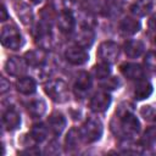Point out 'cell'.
<instances>
[{
    "instance_id": "9c48e42d",
    "label": "cell",
    "mask_w": 156,
    "mask_h": 156,
    "mask_svg": "<svg viewBox=\"0 0 156 156\" xmlns=\"http://www.w3.org/2000/svg\"><path fill=\"white\" fill-rule=\"evenodd\" d=\"M91 85H93V80H91L90 74L87 72H79L76 78L74 85H73L74 94L78 98H84L85 94L90 90Z\"/></svg>"
},
{
    "instance_id": "5b68a950",
    "label": "cell",
    "mask_w": 156,
    "mask_h": 156,
    "mask_svg": "<svg viewBox=\"0 0 156 156\" xmlns=\"http://www.w3.org/2000/svg\"><path fill=\"white\" fill-rule=\"evenodd\" d=\"M33 34H34V39H35V43L39 45L40 49H44V50H48L49 48H51V43H52V34H51V26L49 22L46 21H41L39 22L34 30H33Z\"/></svg>"
},
{
    "instance_id": "d590c367",
    "label": "cell",
    "mask_w": 156,
    "mask_h": 156,
    "mask_svg": "<svg viewBox=\"0 0 156 156\" xmlns=\"http://www.w3.org/2000/svg\"><path fill=\"white\" fill-rule=\"evenodd\" d=\"M155 43H156V37H155Z\"/></svg>"
},
{
    "instance_id": "484cf974",
    "label": "cell",
    "mask_w": 156,
    "mask_h": 156,
    "mask_svg": "<svg viewBox=\"0 0 156 156\" xmlns=\"http://www.w3.org/2000/svg\"><path fill=\"white\" fill-rule=\"evenodd\" d=\"M111 65L106 62H100L93 67V73L98 79H105L111 74Z\"/></svg>"
},
{
    "instance_id": "e0dca14e",
    "label": "cell",
    "mask_w": 156,
    "mask_h": 156,
    "mask_svg": "<svg viewBox=\"0 0 156 156\" xmlns=\"http://www.w3.org/2000/svg\"><path fill=\"white\" fill-rule=\"evenodd\" d=\"M48 127H49V130L55 134V135H60L63 129L66 128V118L62 113H58V112H55L52 113L49 119H48Z\"/></svg>"
},
{
    "instance_id": "5bb4252c",
    "label": "cell",
    "mask_w": 156,
    "mask_h": 156,
    "mask_svg": "<svg viewBox=\"0 0 156 156\" xmlns=\"http://www.w3.org/2000/svg\"><path fill=\"white\" fill-rule=\"evenodd\" d=\"M121 72L126 78L130 80H140L144 77V69L141 66L133 62H126L121 65Z\"/></svg>"
},
{
    "instance_id": "30bf717a",
    "label": "cell",
    "mask_w": 156,
    "mask_h": 156,
    "mask_svg": "<svg viewBox=\"0 0 156 156\" xmlns=\"http://www.w3.org/2000/svg\"><path fill=\"white\" fill-rule=\"evenodd\" d=\"M27 62L24 58L12 56L5 63V69L10 76L13 77H22L27 71Z\"/></svg>"
},
{
    "instance_id": "f546056e",
    "label": "cell",
    "mask_w": 156,
    "mask_h": 156,
    "mask_svg": "<svg viewBox=\"0 0 156 156\" xmlns=\"http://www.w3.org/2000/svg\"><path fill=\"white\" fill-rule=\"evenodd\" d=\"M140 113H141V116H143L145 119H147V121H150V119H152V118L156 117V112H155V110H154L151 106H143Z\"/></svg>"
},
{
    "instance_id": "7c38bea8",
    "label": "cell",
    "mask_w": 156,
    "mask_h": 156,
    "mask_svg": "<svg viewBox=\"0 0 156 156\" xmlns=\"http://www.w3.org/2000/svg\"><path fill=\"white\" fill-rule=\"evenodd\" d=\"M57 27L62 33H71L73 32L74 27H76V18L73 16V13L68 10H63L58 13L57 18Z\"/></svg>"
},
{
    "instance_id": "8992f818",
    "label": "cell",
    "mask_w": 156,
    "mask_h": 156,
    "mask_svg": "<svg viewBox=\"0 0 156 156\" xmlns=\"http://www.w3.org/2000/svg\"><path fill=\"white\" fill-rule=\"evenodd\" d=\"M96 55L101 62H106V63L111 65V63L116 62L119 56V46L115 41H111V40L102 41L99 45Z\"/></svg>"
},
{
    "instance_id": "4fadbf2b",
    "label": "cell",
    "mask_w": 156,
    "mask_h": 156,
    "mask_svg": "<svg viewBox=\"0 0 156 156\" xmlns=\"http://www.w3.org/2000/svg\"><path fill=\"white\" fill-rule=\"evenodd\" d=\"M27 62L28 66H32V67H41L46 63V58H48V55H46V51L44 49H35V50H29L24 54V57H23Z\"/></svg>"
},
{
    "instance_id": "7402d4cb",
    "label": "cell",
    "mask_w": 156,
    "mask_h": 156,
    "mask_svg": "<svg viewBox=\"0 0 156 156\" xmlns=\"http://www.w3.org/2000/svg\"><path fill=\"white\" fill-rule=\"evenodd\" d=\"M26 108L32 117L37 118L44 115V112L46 111V104L43 99H33L26 104Z\"/></svg>"
},
{
    "instance_id": "d6986e66",
    "label": "cell",
    "mask_w": 156,
    "mask_h": 156,
    "mask_svg": "<svg viewBox=\"0 0 156 156\" xmlns=\"http://www.w3.org/2000/svg\"><path fill=\"white\" fill-rule=\"evenodd\" d=\"M145 50V45L141 40L138 39H132L124 43V52L128 57L130 58H136L139 57Z\"/></svg>"
},
{
    "instance_id": "6da1fadb",
    "label": "cell",
    "mask_w": 156,
    "mask_h": 156,
    "mask_svg": "<svg viewBox=\"0 0 156 156\" xmlns=\"http://www.w3.org/2000/svg\"><path fill=\"white\" fill-rule=\"evenodd\" d=\"M111 129L112 132L124 139H132L135 136L140 130V123L139 119L133 115L132 111L128 108L121 107L111 122Z\"/></svg>"
},
{
    "instance_id": "44dd1931",
    "label": "cell",
    "mask_w": 156,
    "mask_h": 156,
    "mask_svg": "<svg viewBox=\"0 0 156 156\" xmlns=\"http://www.w3.org/2000/svg\"><path fill=\"white\" fill-rule=\"evenodd\" d=\"M152 6H154V0H136L132 5L130 11L136 17H144L151 12Z\"/></svg>"
},
{
    "instance_id": "f1b7e54d",
    "label": "cell",
    "mask_w": 156,
    "mask_h": 156,
    "mask_svg": "<svg viewBox=\"0 0 156 156\" xmlns=\"http://www.w3.org/2000/svg\"><path fill=\"white\" fill-rule=\"evenodd\" d=\"M101 87L104 89H108V90H113V89H117L119 87V80L115 77H107L105 78V82L101 83Z\"/></svg>"
},
{
    "instance_id": "ba28073f",
    "label": "cell",
    "mask_w": 156,
    "mask_h": 156,
    "mask_svg": "<svg viewBox=\"0 0 156 156\" xmlns=\"http://www.w3.org/2000/svg\"><path fill=\"white\" fill-rule=\"evenodd\" d=\"M110 105H111V95L106 91L95 93L90 100V108L96 113L105 112L110 107Z\"/></svg>"
},
{
    "instance_id": "3957f363",
    "label": "cell",
    "mask_w": 156,
    "mask_h": 156,
    "mask_svg": "<svg viewBox=\"0 0 156 156\" xmlns=\"http://www.w3.org/2000/svg\"><path fill=\"white\" fill-rule=\"evenodd\" d=\"M44 91L55 102H65L69 96L68 87L62 79L49 80L48 83L44 84Z\"/></svg>"
},
{
    "instance_id": "52a82bcc",
    "label": "cell",
    "mask_w": 156,
    "mask_h": 156,
    "mask_svg": "<svg viewBox=\"0 0 156 156\" xmlns=\"http://www.w3.org/2000/svg\"><path fill=\"white\" fill-rule=\"evenodd\" d=\"M65 57L69 63H72L74 66H80V65H84L85 62H88L89 54L84 48L76 45V46H69L65 51Z\"/></svg>"
},
{
    "instance_id": "2e32d148",
    "label": "cell",
    "mask_w": 156,
    "mask_h": 156,
    "mask_svg": "<svg viewBox=\"0 0 156 156\" xmlns=\"http://www.w3.org/2000/svg\"><path fill=\"white\" fill-rule=\"evenodd\" d=\"M13 7H15V11L17 13V16L20 17L21 22L26 26L30 24L32 21H33V12L30 10V7L24 4L22 0H15L13 1Z\"/></svg>"
},
{
    "instance_id": "8d00e7d4",
    "label": "cell",
    "mask_w": 156,
    "mask_h": 156,
    "mask_svg": "<svg viewBox=\"0 0 156 156\" xmlns=\"http://www.w3.org/2000/svg\"><path fill=\"white\" fill-rule=\"evenodd\" d=\"M155 119H156V117H155Z\"/></svg>"
},
{
    "instance_id": "7a4b0ae2",
    "label": "cell",
    "mask_w": 156,
    "mask_h": 156,
    "mask_svg": "<svg viewBox=\"0 0 156 156\" xmlns=\"http://www.w3.org/2000/svg\"><path fill=\"white\" fill-rule=\"evenodd\" d=\"M102 123L100 119L95 118V117H89L80 127L79 133H80V138L84 143H95L98 141L101 135H102Z\"/></svg>"
},
{
    "instance_id": "ac0fdd59",
    "label": "cell",
    "mask_w": 156,
    "mask_h": 156,
    "mask_svg": "<svg viewBox=\"0 0 156 156\" xmlns=\"http://www.w3.org/2000/svg\"><path fill=\"white\" fill-rule=\"evenodd\" d=\"M140 30V22L133 17H124L119 22V32L123 35H134Z\"/></svg>"
},
{
    "instance_id": "83f0119b",
    "label": "cell",
    "mask_w": 156,
    "mask_h": 156,
    "mask_svg": "<svg viewBox=\"0 0 156 156\" xmlns=\"http://www.w3.org/2000/svg\"><path fill=\"white\" fill-rule=\"evenodd\" d=\"M144 63H145V67L147 71L156 73V51H149L145 55Z\"/></svg>"
},
{
    "instance_id": "836d02e7",
    "label": "cell",
    "mask_w": 156,
    "mask_h": 156,
    "mask_svg": "<svg viewBox=\"0 0 156 156\" xmlns=\"http://www.w3.org/2000/svg\"><path fill=\"white\" fill-rule=\"evenodd\" d=\"M0 12H1V16H0V21H6L7 20V11H6V7H5V5H2L1 6V10H0Z\"/></svg>"
},
{
    "instance_id": "1f68e13d",
    "label": "cell",
    "mask_w": 156,
    "mask_h": 156,
    "mask_svg": "<svg viewBox=\"0 0 156 156\" xmlns=\"http://www.w3.org/2000/svg\"><path fill=\"white\" fill-rule=\"evenodd\" d=\"M10 89V83L6 80V78H1V89H0V91H1V94H5L7 90Z\"/></svg>"
},
{
    "instance_id": "8fae6325",
    "label": "cell",
    "mask_w": 156,
    "mask_h": 156,
    "mask_svg": "<svg viewBox=\"0 0 156 156\" xmlns=\"http://www.w3.org/2000/svg\"><path fill=\"white\" fill-rule=\"evenodd\" d=\"M94 39H95L94 30L90 27H88V26L82 27L74 34V43H76V45L80 46V48H84V49L90 48L93 45V43H94Z\"/></svg>"
},
{
    "instance_id": "d6a6232c",
    "label": "cell",
    "mask_w": 156,
    "mask_h": 156,
    "mask_svg": "<svg viewBox=\"0 0 156 156\" xmlns=\"http://www.w3.org/2000/svg\"><path fill=\"white\" fill-rule=\"evenodd\" d=\"M149 28L151 32H156V15H154L149 21Z\"/></svg>"
},
{
    "instance_id": "d4e9b609",
    "label": "cell",
    "mask_w": 156,
    "mask_h": 156,
    "mask_svg": "<svg viewBox=\"0 0 156 156\" xmlns=\"http://www.w3.org/2000/svg\"><path fill=\"white\" fill-rule=\"evenodd\" d=\"M80 133L79 130H77L76 128H72L69 129V132L67 133V136H66V140H65V144H66V149L68 151L76 149L79 144V140H80Z\"/></svg>"
},
{
    "instance_id": "9a60e30c",
    "label": "cell",
    "mask_w": 156,
    "mask_h": 156,
    "mask_svg": "<svg viewBox=\"0 0 156 156\" xmlns=\"http://www.w3.org/2000/svg\"><path fill=\"white\" fill-rule=\"evenodd\" d=\"M2 123L7 130H13V129L18 128L21 124V116H20L18 111L13 107L7 108L2 115Z\"/></svg>"
},
{
    "instance_id": "277c9868",
    "label": "cell",
    "mask_w": 156,
    "mask_h": 156,
    "mask_svg": "<svg viewBox=\"0 0 156 156\" xmlns=\"http://www.w3.org/2000/svg\"><path fill=\"white\" fill-rule=\"evenodd\" d=\"M1 44L10 50H18L23 45V39L15 24H6L1 29Z\"/></svg>"
},
{
    "instance_id": "603a6c76",
    "label": "cell",
    "mask_w": 156,
    "mask_h": 156,
    "mask_svg": "<svg viewBox=\"0 0 156 156\" xmlns=\"http://www.w3.org/2000/svg\"><path fill=\"white\" fill-rule=\"evenodd\" d=\"M152 93V85L150 82L140 79L138 82V84L135 85V90H134V98L136 100H145L147 99Z\"/></svg>"
},
{
    "instance_id": "e575fe53",
    "label": "cell",
    "mask_w": 156,
    "mask_h": 156,
    "mask_svg": "<svg viewBox=\"0 0 156 156\" xmlns=\"http://www.w3.org/2000/svg\"><path fill=\"white\" fill-rule=\"evenodd\" d=\"M30 1H32V2H34V4H38V2H40L41 0H30Z\"/></svg>"
},
{
    "instance_id": "4316f807",
    "label": "cell",
    "mask_w": 156,
    "mask_h": 156,
    "mask_svg": "<svg viewBox=\"0 0 156 156\" xmlns=\"http://www.w3.org/2000/svg\"><path fill=\"white\" fill-rule=\"evenodd\" d=\"M155 141H156V128L151 127L145 132V134H144V136L141 139V144L144 146L150 147V146H152L155 144Z\"/></svg>"
},
{
    "instance_id": "cb8c5ba5",
    "label": "cell",
    "mask_w": 156,
    "mask_h": 156,
    "mask_svg": "<svg viewBox=\"0 0 156 156\" xmlns=\"http://www.w3.org/2000/svg\"><path fill=\"white\" fill-rule=\"evenodd\" d=\"M48 132H49V127H46L44 123H37L32 127L29 136L34 143H41L46 139Z\"/></svg>"
},
{
    "instance_id": "ffe728a7",
    "label": "cell",
    "mask_w": 156,
    "mask_h": 156,
    "mask_svg": "<svg viewBox=\"0 0 156 156\" xmlns=\"http://www.w3.org/2000/svg\"><path fill=\"white\" fill-rule=\"evenodd\" d=\"M16 89L23 95H30L37 90V83L30 77H20L16 82Z\"/></svg>"
},
{
    "instance_id": "4dcf8cb0",
    "label": "cell",
    "mask_w": 156,
    "mask_h": 156,
    "mask_svg": "<svg viewBox=\"0 0 156 156\" xmlns=\"http://www.w3.org/2000/svg\"><path fill=\"white\" fill-rule=\"evenodd\" d=\"M124 1H126V0H106V2H107L111 7H115V9H116V7H117V9L121 7Z\"/></svg>"
}]
</instances>
